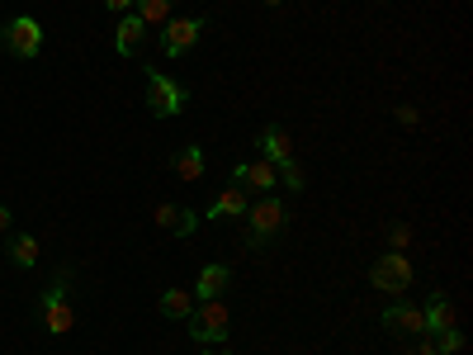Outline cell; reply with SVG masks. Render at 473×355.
<instances>
[{
  "label": "cell",
  "instance_id": "e0dca14e",
  "mask_svg": "<svg viewBox=\"0 0 473 355\" xmlns=\"http://www.w3.org/2000/svg\"><path fill=\"white\" fill-rule=\"evenodd\" d=\"M10 261L20 265V270H33V265H39V237H29V232L10 237Z\"/></svg>",
  "mask_w": 473,
  "mask_h": 355
},
{
  "label": "cell",
  "instance_id": "4316f807",
  "mask_svg": "<svg viewBox=\"0 0 473 355\" xmlns=\"http://www.w3.org/2000/svg\"><path fill=\"white\" fill-rule=\"evenodd\" d=\"M199 355H223V351H199Z\"/></svg>",
  "mask_w": 473,
  "mask_h": 355
},
{
  "label": "cell",
  "instance_id": "cb8c5ba5",
  "mask_svg": "<svg viewBox=\"0 0 473 355\" xmlns=\"http://www.w3.org/2000/svg\"><path fill=\"white\" fill-rule=\"evenodd\" d=\"M398 124H408V128H412V124H417V109H412V105H402V109H398Z\"/></svg>",
  "mask_w": 473,
  "mask_h": 355
},
{
  "label": "cell",
  "instance_id": "8992f818",
  "mask_svg": "<svg viewBox=\"0 0 473 355\" xmlns=\"http://www.w3.org/2000/svg\"><path fill=\"white\" fill-rule=\"evenodd\" d=\"M369 284H374L379 294H408L412 290V261L402 256V251H388L369 265Z\"/></svg>",
  "mask_w": 473,
  "mask_h": 355
},
{
  "label": "cell",
  "instance_id": "603a6c76",
  "mask_svg": "<svg viewBox=\"0 0 473 355\" xmlns=\"http://www.w3.org/2000/svg\"><path fill=\"white\" fill-rule=\"evenodd\" d=\"M412 355H441V351H435V336H417V342H412Z\"/></svg>",
  "mask_w": 473,
  "mask_h": 355
},
{
  "label": "cell",
  "instance_id": "9a60e30c",
  "mask_svg": "<svg viewBox=\"0 0 473 355\" xmlns=\"http://www.w3.org/2000/svg\"><path fill=\"white\" fill-rule=\"evenodd\" d=\"M194 294L190 290H166L161 294V317H171V323H185V317H190L194 313Z\"/></svg>",
  "mask_w": 473,
  "mask_h": 355
},
{
  "label": "cell",
  "instance_id": "277c9868",
  "mask_svg": "<svg viewBox=\"0 0 473 355\" xmlns=\"http://www.w3.org/2000/svg\"><path fill=\"white\" fill-rule=\"evenodd\" d=\"M0 48H5L10 57H20V62H33L43 53V24L33 20V14H14V20L0 29Z\"/></svg>",
  "mask_w": 473,
  "mask_h": 355
},
{
  "label": "cell",
  "instance_id": "9c48e42d",
  "mask_svg": "<svg viewBox=\"0 0 473 355\" xmlns=\"http://www.w3.org/2000/svg\"><path fill=\"white\" fill-rule=\"evenodd\" d=\"M246 190L242 185H232V190H223V195H213L209 199V209H204V218H213V223H228V218H246Z\"/></svg>",
  "mask_w": 473,
  "mask_h": 355
},
{
  "label": "cell",
  "instance_id": "8fae6325",
  "mask_svg": "<svg viewBox=\"0 0 473 355\" xmlns=\"http://www.w3.org/2000/svg\"><path fill=\"white\" fill-rule=\"evenodd\" d=\"M142 39H147V24H142L138 14L128 10L124 20H118V33H114V48H118V57H138Z\"/></svg>",
  "mask_w": 473,
  "mask_h": 355
},
{
  "label": "cell",
  "instance_id": "44dd1931",
  "mask_svg": "<svg viewBox=\"0 0 473 355\" xmlns=\"http://www.w3.org/2000/svg\"><path fill=\"white\" fill-rule=\"evenodd\" d=\"M194 228H199V213H194V209H180V218H176V228H171V232L194 237Z\"/></svg>",
  "mask_w": 473,
  "mask_h": 355
},
{
  "label": "cell",
  "instance_id": "3957f363",
  "mask_svg": "<svg viewBox=\"0 0 473 355\" xmlns=\"http://www.w3.org/2000/svg\"><path fill=\"white\" fill-rule=\"evenodd\" d=\"M66 284H72V270H57V280L39 294V317H43V327L53 332V336H66V332H72V323H76L72 303H66Z\"/></svg>",
  "mask_w": 473,
  "mask_h": 355
},
{
  "label": "cell",
  "instance_id": "2e32d148",
  "mask_svg": "<svg viewBox=\"0 0 473 355\" xmlns=\"http://www.w3.org/2000/svg\"><path fill=\"white\" fill-rule=\"evenodd\" d=\"M171 166H176V176L180 180H204V152H199V147H180L176 152V157H171Z\"/></svg>",
  "mask_w": 473,
  "mask_h": 355
},
{
  "label": "cell",
  "instance_id": "7a4b0ae2",
  "mask_svg": "<svg viewBox=\"0 0 473 355\" xmlns=\"http://www.w3.org/2000/svg\"><path fill=\"white\" fill-rule=\"evenodd\" d=\"M228 303L223 299H199L194 303V313L185 317V327H190L194 342H204V346H223L228 342Z\"/></svg>",
  "mask_w": 473,
  "mask_h": 355
},
{
  "label": "cell",
  "instance_id": "4fadbf2b",
  "mask_svg": "<svg viewBox=\"0 0 473 355\" xmlns=\"http://www.w3.org/2000/svg\"><path fill=\"white\" fill-rule=\"evenodd\" d=\"M228 284H232V270L213 261V265H204V270H199L194 299H223V294H228Z\"/></svg>",
  "mask_w": 473,
  "mask_h": 355
},
{
  "label": "cell",
  "instance_id": "5bb4252c",
  "mask_svg": "<svg viewBox=\"0 0 473 355\" xmlns=\"http://www.w3.org/2000/svg\"><path fill=\"white\" fill-rule=\"evenodd\" d=\"M421 317H426V336L454 327V308H450V299H445V294H431V303L421 308Z\"/></svg>",
  "mask_w": 473,
  "mask_h": 355
},
{
  "label": "cell",
  "instance_id": "484cf974",
  "mask_svg": "<svg viewBox=\"0 0 473 355\" xmlns=\"http://www.w3.org/2000/svg\"><path fill=\"white\" fill-rule=\"evenodd\" d=\"M10 223H14V213H10V209H5V204H0V232H5V228H10Z\"/></svg>",
  "mask_w": 473,
  "mask_h": 355
},
{
  "label": "cell",
  "instance_id": "5b68a950",
  "mask_svg": "<svg viewBox=\"0 0 473 355\" xmlns=\"http://www.w3.org/2000/svg\"><path fill=\"white\" fill-rule=\"evenodd\" d=\"M185 105H190V91H185L180 81H171L166 72H157V66H151V72H147V109L157 114V118H176Z\"/></svg>",
  "mask_w": 473,
  "mask_h": 355
},
{
  "label": "cell",
  "instance_id": "52a82bcc",
  "mask_svg": "<svg viewBox=\"0 0 473 355\" xmlns=\"http://www.w3.org/2000/svg\"><path fill=\"white\" fill-rule=\"evenodd\" d=\"M204 29H209L204 14H190V20H166V29H161V53L166 57H185L199 43V33H204Z\"/></svg>",
  "mask_w": 473,
  "mask_h": 355
},
{
  "label": "cell",
  "instance_id": "ffe728a7",
  "mask_svg": "<svg viewBox=\"0 0 473 355\" xmlns=\"http://www.w3.org/2000/svg\"><path fill=\"white\" fill-rule=\"evenodd\" d=\"M388 247H393V251H408V247H412L408 223H393V228H388Z\"/></svg>",
  "mask_w": 473,
  "mask_h": 355
},
{
  "label": "cell",
  "instance_id": "ba28073f",
  "mask_svg": "<svg viewBox=\"0 0 473 355\" xmlns=\"http://www.w3.org/2000/svg\"><path fill=\"white\" fill-rule=\"evenodd\" d=\"M379 323H383V332L408 336V342H417V336H426V317H421V308H412V303H388Z\"/></svg>",
  "mask_w": 473,
  "mask_h": 355
},
{
  "label": "cell",
  "instance_id": "d6986e66",
  "mask_svg": "<svg viewBox=\"0 0 473 355\" xmlns=\"http://www.w3.org/2000/svg\"><path fill=\"white\" fill-rule=\"evenodd\" d=\"M275 171H280V185H289L294 195L308 185V180H303V171H298V161H284V166H275Z\"/></svg>",
  "mask_w": 473,
  "mask_h": 355
},
{
  "label": "cell",
  "instance_id": "7402d4cb",
  "mask_svg": "<svg viewBox=\"0 0 473 355\" xmlns=\"http://www.w3.org/2000/svg\"><path fill=\"white\" fill-rule=\"evenodd\" d=\"M176 218H180L176 204H157V223H161V228H176Z\"/></svg>",
  "mask_w": 473,
  "mask_h": 355
},
{
  "label": "cell",
  "instance_id": "7c38bea8",
  "mask_svg": "<svg viewBox=\"0 0 473 355\" xmlns=\"http://www.w3.org/2000/svg\"><path fill=\"white\" fill-rule=\"evenodd\" d=\"M261 157H265L270 166H284V161H294V143H289V133H284L280 124H270V128L261 133Z\"/></svg>",
  "mask_w": 473,
  "mask_h": 355
},
{
  "label": "cell",
  "instance_id": "30bf717a",
  "mask_svg": "<svg viewBox=\"0 0 473 355\" xmlns=\"http://www.w3.org/2000/svg\"><path fill=\"white\" fill-rule=\"evenodd\" d=\"M232 176H236V185H242V190H261V195L280 185V171H275V166H270L265 157H261V161H242Z\"/></svg>",
  "mask_w": 473,
  "mask_h": 355
},
{
  "label": "cell",
  "instance_id": "d4e9b609",
  "mask_svg": "<svg viewBox=\"0 0 473 355\" xmlns=\"http://www.w3.org/2000/svg\"><path fill=\"white\" fill-rule=\"evenodd\" d=\"M105 10H118V14H128V10H133V0H105Z\"/></svg>",
  "mask_w": 473,
  "mask_h": 355
},
{
  "label": "cell",
  "instance_id": "ac0fdd59",
  "mask_svg": "<svg viewBox=\"0 0 473 355\" xmlns=\"http://www.w3.org/2000/svg\"><path fill=\"white\" fill-rule=\"evenodd\" d=\"M171 5L176 0H133V14H138L142 24H166L171 20Z\"/></svg>",
  "mask_w": 473,
  "mask_h": 355
},
{
  "label": "cell",
  "instance_id": "83f0119b",
  "mask_svg": "<svg viewBox=\"0 0 473 355\" xmlns=\"http://www.w3.org/2000/svg\"><path fill=\"white\" fill-rule=\"evenodd\" d=\"M265 5H280V0H265Z\"/></svg>",
  "mask_w": 473,
  "mask_h": 355
},
{
  "label": "cell",
  "instance_id": "6da1fadb",
  "mask_svg": "<svg viewBox=\"0 0 473 355\" xmlns=\"http://www.w3.org/2000/svg\"><path fill=\"white\" fill-rule=\"evenodd\" d=\"M289 223V209H284V199L265 195L256 204H246V247H265L275 232H284Z\"/></svg>",
  "mask_w": 473,
  "mask_h": 355
}]
</instances>
